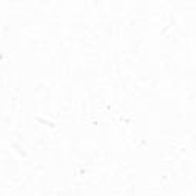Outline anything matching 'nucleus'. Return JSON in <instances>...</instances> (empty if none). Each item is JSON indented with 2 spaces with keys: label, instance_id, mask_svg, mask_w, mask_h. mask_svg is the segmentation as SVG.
Returning a JSON list of instances; mask_svg holds the SVG:
<instances>
[]
</instances>
